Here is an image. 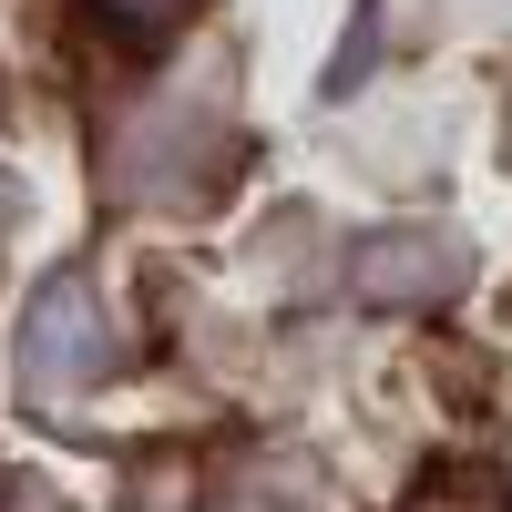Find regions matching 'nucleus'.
<instances>
[{"label": "nucleus", "instance_id": "7ed1b4c3", "mask_svg": "<svg viewBox=\"0 0 512 512\" xmlns=\"http://www.w3.org/2000/svg\"><path fill=\"white\" fill-rule=\"evenodd\" d=\"M93 11H113L123 31H164V21H175V11H185V0H93Z\"/></svg>", "mask_w": 512, "mask_h": 512}, {"label": "nucleus", "instance_id": "f03ea898", "mask_svg": "<svg viewBox=\"0 0 512 512\" xmlns=\"http://www.w3.org/2000/svg\"><path fill=\"white\" fill-rule=\"evenodd\" d=\"M472 277L461 236H431V226H379L349 246V297L359 308H441V297Z\"/></svg>", "mask_w": 512, "mask_h": 512}, {"label": "nucleus", "instance_id": "f257e3e1", "mask_svg": "<svg viewBox=\"0 0 512 512\" xmlns=\"http://www.w3.org/2000/svg\"><path fill=\"white\" fill-rule=\"evenodd\" d=\"M21 369L41 379V390H93V379L113 369V318H103V287L93 277H52L31 297Z\"/></svg>", "mask_w": 512, "mask_h": 512}, {"label": "nucleus", "instance_id": "20e7f679", "mask_svg": "<svg viewBox=\"0 0 512 512\" xmlns=\"http://www.w3.org/2000/svg\"><path fill=\"white\" fill-rule=\"evenodd\" d=\"M0 236H11V185H0Z\"/></svg>", "mask_w": 512, "mask_h": 512}]
</instances>
